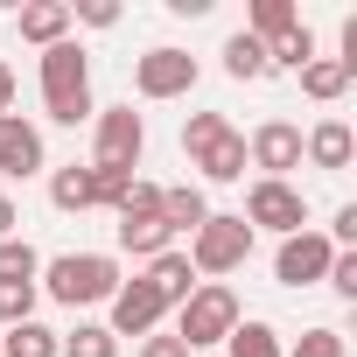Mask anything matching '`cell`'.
<instances>
[{
    "mask_svg": "<svg viewBox=\"0 0 357 357\" xmlns=\"http://www.w3.org/2000/svg\"><path fill=\"white\" fill-rule=\"evenodd\" d=\"M36 84H43V112L56 119V126H84L98 105H91V56L77 50V43H56V50H43V63H36Z\"/></svg>",
    "mask_w": 357,
    "mask_h": 357,
    "instance_id": "1",
    "label": "cell"
},
{
    "mask_svg": "<svg viewBox=\"0 0 357 357\" xmlns=\"http://www.w3.org/2000/svg\"><path fill=\"white\" fill-rule=\"evenodd\" d=\"M36 287L63 308H98L119 294V259L112 252H56V259H43Z\"/></svg>",
    "mask_w": 357,
    "mask_h": 357,
    "instance_id": "2",
    "label": "cell"
},
{
    "mask_svg": "<svg viewBox=\"0 0 357 357\" xmlns=\"http://www.w3.org/2000/svg\"><path fill=\"white\" fill-rule=\"evenodd\" d=\"M183 154L204 183H245V133L225 112H190L183 119Z\"/></svg>",
    "mask_w": 357,
    "mask_h": 357,
    "instance_id": "3",
    "label": "cell"
},
{
    "mask_svg": "<svg viewBox=\"0 0 357 357\" xmlns=\"http://www.w3.org/2000/svg\"><path fill=\"white\" fill-rule=\"evenodd\" d=\"M252 238H259V231H252L238 211H211V218L190 231V252H183V259H190L197 280H225V273H238V266L252 259Z\"/></svg>",
    "mask_w": 357,
    "mask_h": 357,
    "instance_id": "4",
    "label": "cell"
},
{
    "mask_svg": "<svg viewBox=\"0 0 357 357\" xmlns=\"http://www.w3.org/2000/svg\"><path fill=\"white\" fill-rule=\"evenodd\" d=\"M238 322H245V308H238V294H231L225 280H197V287H190V301L175 308V336L190 343V357H197V350H211V343H225Z\"/></svg>",
    "mask_w": 357,
    "mask_h": 357,
    "instance_id": "5",
    "label": "cell"
},
{
    "mask_svg": "<svg viewBox=\"0 0 357 357\" xmlns=\"http://www.w3.org/2000/svg\"><path fill=\"white\" fill-rule=\"evenodd\" d=\"M140 154H147V119H140L133 105H105V112H91V168H119V175H133Z\"/></svg>",
    "mask_w": 357,
    "mask_h": 357,
    "instance_id": "6",
    "label": "cell"
},
{
    "mask_svg": "<svg viewBox=\"0 0 357 357\" xmlns=\"http://www.w3.org/2000/svg\"><path fill=\"white\" fill-rule=\"evenodd\" d=\"M252 231H273V238H294V231H308V197L294 190V183H259L245 190V211H238Z\"/></svg>",
    "mask_w": 357,
    "mask_h": 357,
    "instance_id": "7",
    "label": "cell"
},
{
    "mask_svg": "<svg viewBox=\"0 0 357 357\" xmlns=\"http://www.w3.org/2000/svg\"><path fill=\"white\" fill-rule=\"evenodd\" d=\"M133 91L140 98H190L197 91V56L190 50H175V43H154L147 56H133Z\"/></svg>",
    "mask_w": 357,
    "mask_h": 357,
    "instance_id": "8",
    "label": "cell"
},
{
    "mask_svg": "<svg viewBox=\"0 0 357 357\" xmlns=\"http://www.w3.org/2000/svg\"><path fill=\"white\" fill-rule=\"evenodd\" d=\"M329 259H336V245L322 238V231H294V238H280L273 245V280L280 287H322V273H329Z\"/></svg>",
    "mask_w": 357,
    "mask_h": 357,
    "instance_id": "9",
    "label": "cell"
},
{
    "mask_svg": "<svg viewBox=\"0 0 357 357\" xmlns=\"http://www.w3.org/2000/svg\"><path fill=\"white\" fill-rule=\"evenodd\" d=\"M245 168H259L266 183H287V168H301V126L294 119H259L245 140Z\"/></svg>",
    "mask_w": 357,
    "mask_h": 357,
    "instance_id": "10",
    "label": "cell"
},
{
    "mask_svg": "<svg viewBox=\"0 0 357 357\" xmlns=\"http://www.w3.org/2000/svg\"><path fill=\"white\" fill-rule=\"evenodd\" d=\"M50 168V147H43V126L22 119V112H0V175L8 183H29V175Z\"/></svg>",
    "mask_w": 357,
    "mask_h": 357,
    "instance_id": "11",
    "label": "cell"
},
{
    "mask_svg": "<svg viewBox=\"0 0 357 357\" xmlns=\"http://www.w3.org/2000/svg\"><path fill=\"white\" fill-rule=\"evenodd\" d=\"M105 308H112V322H105L112 336H154V329H161V315H168V301H161L140 273H133V280H119V294H112Z\"/></svg>",
    "mask_w": 357,
    "mask_h": 357,
    "instance_id": "12",
    "label": "cell"
},
{
    "mask_svg": "<svg viewBox=\"0 0 357 357\" xmlns=\"http://www.w3.org/2000/svg\"><path fill=\"white\" fill-rule=\"evenodd\" d=\"M15 29H22V43H36V50H56V43H70V0H29V8H15Z\"/></svg>",
    "mask_w": 357,
    "mask_h": 357,
    "instance_id": "13",
    "label": "cell"
},
{
    "mask_svg": "<svg viewBox=\"0 0 357 357\" xmlns=\"http://www.w3.org/2000/svg\"><path fill=\"white\" fill-rule=\"evenodd\" d=\"M301 154H308L315 168L343 175V168H350V154H357V133H350L343 119H322V126H308V133H301Z\"/></svg>",
    "mask_w": 357,
    "mask_h": 357,
    "instance_id": "14",
    "label": "cell"
},
{
    "mask_svg": "<svg viewBox=\"0 0 357 357\" xmlns=\"http://www.w3.org/2000/svg\"><path fill=\"white\" fill-rule=\"evenodd\" d=\"M50 204L63 211V218H84V211H98V175H91V161L77 168H50Z\"/></svg>",
    "mask_w": 357,
    "mask_h": 357,
    "instance_id": "15",
    "label": "cell"
},
{
    "mask_svg": "<svg viewBox=\"0 0 357 357\" xmlns=\"http://www.w3.org/2000/svg\"><path fill=\"white\" fill-rule=\"evenodd\" d=\"M204 218H211V204H204V190H197V183H168V190H161V225H168L175 238L197 231Z\"/></svg>",
    "mask_w": 357,
    "mask_h": 357,
    "instance_id": "16",
    "label": "cell"
},
{
    "mask_svg": "<svg viewBox=\"0 0 357 357\" xmlns=\"http://www.w3.org/2000/svg\"><path fill=\"white\" fill-rule=\"evenodd\" d=\"M140 280H147V287H154L168 308H183V301H190V287H197V273H190V259H183V252H161V259H147V273H140Z\"/></svg>",
    "mask_w": 357,
    "mask_h": 357,
    "instance_id": "17",
    "label": "cell"
},
{
    "mask_svg": "<svg viewBox=\"0 0 357 357\" xmlns=\"http://www.w3.org/2000/svg\"><path fill=\"white\" fill-rule=\"evenodd\" d=\"M119 252H133V259H161V252H175V231H168L161 218H119Z\"/></svg>",
    "mask_w": 357,
    "mask_h": 357,
    "instance_id": "18",
    "label": "cell"
},
{
    "mask_svg": "<svg viewBox=\"0 0 357 357\" xmlns=\"http://www.w3.org/2000/svg\"><path fill=\"white\" fill-rule=\"evenodd\" d=\"M0 357H63V336L50 322H15L0 329Z\"/></svg>",
    "mask_w": 357,
    "mask_h": 357,
    "instance_id": "19",
    "label": "cell"
},
{
    "mask_svg": "<svg viewBox=\"0 0 357 357\" xmlns=\"http://www.w3.org/2000/svg\"><path fill=\"white\" fill-rule=\"evenodd\" d=\"M294 77H301V91H308L315 105H336V98L350 91V70H343L336 56H315V63H301Z\"/></svg>",
    "mask_w": 357,
    "mask_h": 357,
    "instance_id": "20",
    "label": "cell"
},
{
    "mask_svg": "<svg viewBox=\"0 0 357 357\" xmlns=\"http://www.w3.org/2000/svg\"><path fill=\"white\" fill-rule=\"evenodd\" d=\"M301 63H315V29L308 22H294L287 36L266 43V70H301Z\"/></svg>",
    "mask_w": 357,
    "mask_h": 357,
    "instance_id": "21",
    "label": "cell"
},
{
    "mask_svg": "<svg viewBox=\"0 0 357 357\" xmlns=\"http://www.w3.org/2000/svg\"><path fill=\"white\" fill-rule=\"evenodd\" d=\"M225 77L259 84V77H266V43H252L245 29H238V36H225Z\"/></svg>",
    "mask_w": 357,
    "mask_h": 357,
    "instance_id": "22",
    "label": "cell"
},
{
    "mask_svg": "<svg viewBox=\"0 0 357 357\" xmlns=\"http://www.w3.org/2000/svg\"><path fill=\"white\" fill-rule=\"evenodd\" d=\"M225 350H231V357H280V329L259 322V315H245V322L225 336Z\"/></svg>",
    "mask_w": 357,
    "mask_h": 357,
    "instance_id": "23",
    "label": "cell"
},
{
    "mask_svg": "<svg viewBox=\"0 0 357 357\" xmlns=\"http://www.w3.org/2000/svg\"><path fill=\"white\" fill-rule=\"evenodd\" d=\"M301 15H294V0H252V15H245V36L252 43H273V36H287Z\"/></svg>",
    "mask_w": 357,
    "mask_h": 357,
    "instance_id": "24",
    "label": "cell"
},
{
    "mask_svg": "<svg viewBox=\"0 0 357 357\" xmlns=\"http://www.w3.org/2000/svg\"><path fill=\"white\" fill-rule=\"evenodd\" d=\"M63 357H119V336L105 322H77V329H63Z\"/></svg>",
    "mask_w": 357,
    "mask_h": 357,
    "instance_id": "25",
    "label": "cell"
},
{
    "mask_svg": "<svg viewBox=\"0 0 357 357\" xmlns=\"http://www.w3.org/2000/svg\"><path fill=\"white\" fill-rule=\"evenodd\" d=\"M36 301H43V287H36V280H0V329L36 322Z\"/></svg>",
    "mask_w": 357,
    "mask_h": 357,
    "instance_id": "26",
    "label": "cell"
},
{
    "mask_svg": "<svg viewBox=\"0 0 357 357\" xmlns=\"http://www.w3.org/2000/svg\"><path fill=\"white\" fill-rule=\"evenodd\" d=\"M43 273V252L15 231V238H0V280H36Z\"/></svg>",
    "mask_w": 357,
    "mask_h": 357,
    "instance_id": "27",
    "label": "cell"
},
{
    "mask_svg": "<svg viewBox=\"0 0 357 357\" xmlns=\"http://www.w3.org/2000/svg\"><path fill=\"white\" fill-rule=\"evenodd\" d=\"M280 357H343V329L315 322V329H301V343H294V350H280Z\"/></svg>",
    "mask_w": 357,
    "mask_h": 357,
    "instance_id": "28",
    "label": "cell"
},
{
    "mask_svg": "<svg viewBox=\"0 0 357 357\" xmlns=\"http://www.w3.org/2000/svg\"><path fill=\"white\" fill-rule=\"evenodd\" d=\"M119 218H161V183H147V175H133V190H126Z\"/></svg>",
    "mask_w": 357,
    "mask_h": 357,
    "instance_id": "29",
    "label": "cell"
},
{
    "mask_svg": "<svg viewBox=\"0 0 357 357\" xmlns=\"http://www.w3.org/2000/svg\"><path fill=\"white\" fill-rule=\"evenodd\" d=\"M91 175H98V204H105V211H119V204H126V190H133V175H119V168H91Z\"/></svg>",
    "mask_w": 357,
    "mask_h": 357,
    "instance_id": "30",
    "label": "cell"
},
{
    "mask_svg": "<svg viewBox=\"0 0 357 357\" xmlns=\"http://www.w3.org/2000/svg\"><path fill=\"white\" fill-rule=\"evenodd\" d=\"M70 22H84V29H112V22H119V8H112V0H77Z\"/></svg>",
    "mask_w": 357,
    "mask_h": 357,
    "instance_id": "31",
    "label": "cell"
},
{
    "mask_svg": "<svg viewBox=\"0 0 357 357\" xmlns=\"http://www.w3.org/2000/svg\"><path fill=\"white\" fill-rule=\"evenodd\" d=\"M140 357H190V343L175 329H154V336H140Z\"/></svg>",
    "mask_w": 357,
    "mask_h": 357,
    "instance_id": "32",
    "label": "cell"
},
{
    "mask_svg": "<svg viewBox=\"0 0 357 357\" xmlns=\"http://www.w3.org/2000/svg\"><path fill=\"white\" fill-rule=\"evenodd\" d=\"M15 231H22V204L0 190V238H15Z\"/></svg>",
    "mask_w": 357,
    "mask_h": 357,
    "instance_id": "33",
    "label": "cell"
},
{
    "mask_svg": "<svg viewBox=\"0 0 357 357\" xmlns=\"http://www.w3.org/2000/svg\"><path fill=\"white\" fill-rule=\"evenodd\" d=\"M0 112H15V70L0 63Z\"/></svg>",
    "mask_w": 357,
    "mask_h": 357,
    "instance_id": "34",
    "label": "cell"
}]
</instances>
